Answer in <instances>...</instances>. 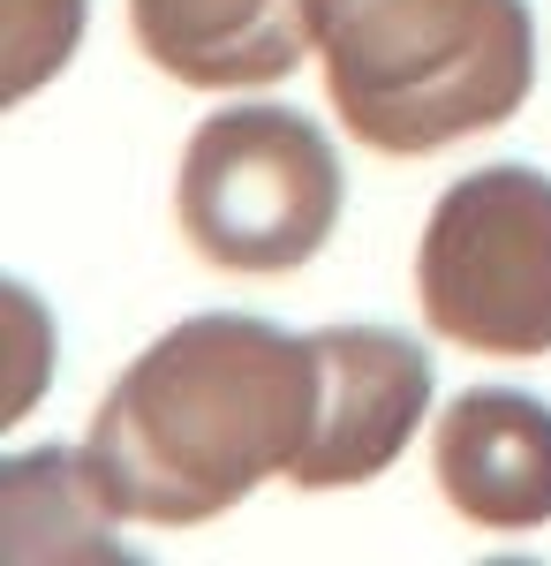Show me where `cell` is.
<instances>
[{"label":"cell","mask_w":551,"mask_h":566,"mask_svg":"<svg viewBox=\"0 0 551 566\" xmlns=\"http://www.w3.org/2000/svg\"><path fill=\"white\" fill-rule=\"evenodd\" d=\"M318 340L264 317H181L98 400L84 461L98 499L144 528H197L288 476L318 423Z\"/></svg>","instance_id":"obj_1"},{"label":"cell","mask_w":551,"mask_h":566,"mask_svg":"<svg viewBox=\"0 0 551 566\" xmlns=\"http://www.w3.org/2000/svg\"><path fill=\"white\" fill-rule=\"evenodd\" d=\"M333 114L385 159H424L521 114L537 23L521 0H310Z\"/></svg>","instance_id":"obj_2"},{"label":"cell","mask_w":551,"mask_h":566,"mask_svg":"<svg viewBox=\"0 0 551 566\" xmlns=\"http://www.w3.org/2000/svg\"><path fill=\"white\" fill-rule=\"evenodd\" d=\"M174 219L219 272H295L340 219V159L295 106H227L181 151Z\"/></svg>","instance_id":"obj_3"},{"label":"cell","mask_w":551,"mask_h":566,"mask_svg":"<svg viewBox=\"0 0 551 566\" xmlns=\"http://www.w3.org/2000/svg\"><path fill=\"white\" fill-rule=\"evenodd\" d=\"M416 303L468 355H551V175L484 167L454 181L416 242Z\"/></svg>","instance_id":"obj_4"},{"label":"cell","mask_w":551,"mask_h":566,"mask_svg":"<svg viewBox=\"0 0 551 566\" xmlns=\"http://www.w3.org/2000/svg\"><path fill=\"white\" fill-rule=\"evenodd\" d=\"M318 340V423L302 438L288 483L295 491H347L385 476L430 416V355L385 325H325Z\"/></svg>","instance_id":"obj_5"},{"label":"cell","mask_w":551,"mask_h":566,"mask_svg":"<svg viewBox=\"0 0 551 566\" xmlns=\"http://www.w3.org/2000/svg\"><path fill=\"white\" fill-rule=\"evenodd\" d=\"M430 469H438V491L461 522L491 528V536L544 528L551 522V408L537 392H507V386L461 392L430 431Z\"/></svg>","instance_id":"obj_6"},{"label":"cell","mask_w":551,"mask_h":566,"mask_svg":"<svg viewBox=\"0 0 551 566\" xmlns=\"http://www.w3.org/2000/svg\"><path fill=\"white\" fill-rule=\"evenodd\" d=\"M144 61L189 91H257L295 76L310 39V0H128Z\"/></svg>","instance_id":"obj_7"},{"label":"cell","mask_w":551,"mask_h":566,"mask_svg":"<svg viewBox=\"0 0 551 566\" xmlns=\"http://www.w3.org/2000/svg\"><path fill=\"white\" fill-rule=\"evenodd\" d=\"M106 522L114 506L98 499L84 453L39 446L0 469V552L8 559H122Z\"/></svg>","instance_id":"obj_8"},{"label":"cell","mask_w":551,"mask_h":566,"mask_svg":"<svg viewBox=\"0 0 551 566\" xmlns=\"http://www.w3.org/2000/svg\"><path fill=\"white\" fill-rule=\"evenodd\" d=\"M84 39V0H0V98L23 106L45 76L69 69Z\"/></svg>","instance_id":"obj_9"},{"label":"cell","mask_w":551,"mask_h":566,"mask_svg":"<svg viewBox=\"0 0 551 566\" xmlns=\"http://www.w3.org/2000/svg\"><path fill=\"white\" fill-rule=\"evenodd\" d=\"M8 317L23 325V363H15V392H8V416H0V423H15V416L31 408L39 370H45V317H39V303H31V287H8Z\"/></svg>","instance_id":"obj_10"}]
</instances>
